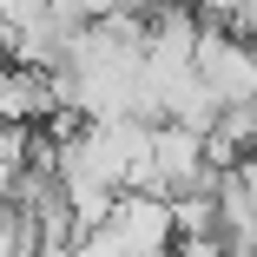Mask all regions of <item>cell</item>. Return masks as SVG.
<instances>
[{
  "label": "cell",
  "instance_id": "6da1fadb",
  "mask_svg": "<svg viewBox=\"0 0 257 257\" xmlns=\"http://www.w3.org/2000/svg\"><path fill=\"white\" fill-rule=\"evenodd\" d=\"M191 73L218 106H244V99H257V46L231 27H198Z\"/></svg>",
  "mask_w": 257,
  "mask_h": 257
}]
</instances>
